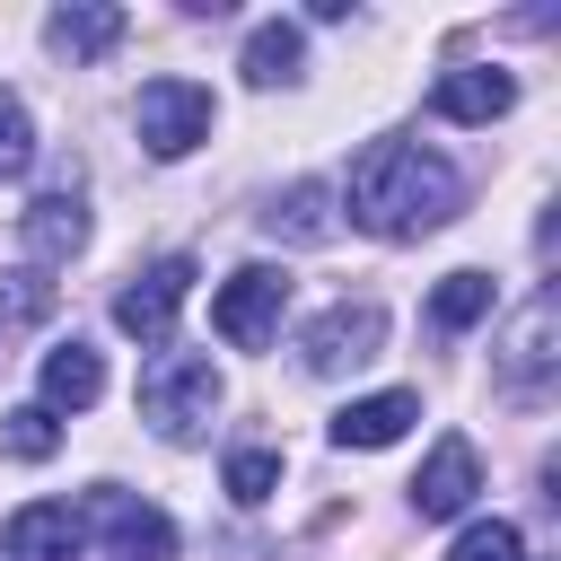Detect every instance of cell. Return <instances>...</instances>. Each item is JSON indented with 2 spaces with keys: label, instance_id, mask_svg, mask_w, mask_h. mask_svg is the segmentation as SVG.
<instances>
[{
  "label": "cell",
  "instance_id": "1",
  "mask_svg": "<svg viewBox=\"0 0 561 561\" xmlns=\"http://www.w3.org/2000/svg\"><path fill=\"white\" fill-rule=\"evenodd\" d=\"M333 202H351V219H359L368 237H430V228L456 219L465 184H456V167H447L438 149H421V140H368V149L351 158V184H342Z\"/></svg>",
  "mask_w": 561,
  "mask_h": 561
},
{
  "label": "cell",
  "instance_id": "2",
  "mask_svg": "<svg viewBox=\"0 0 561 561\" xmlns=\"http://www.w3.org/2000/svg\"><path fill=\"white\" fill-rule=\"evenodd\" d=\"M219 412V368L202 359V351H158L149 368H140V421L158 430V438H202V421Z\"/></svg>",
  "mask_w": 561,
  "mask_h": 561
},
{
  "label": "cell",
  "instance_id": "3",
  "mask_svg": "<svg viewBox=\"0 0 561 561\" xmlns=\"http://www.w3.org/2000/svg\"><path fill=\"white\" fill-rule=\"evenodd\" d=\"M131 123H140V149H149V158H193V149L210 140L219 105H210L202 79H149L140 105H131Z\"/></svg>",
  "mask_w": 561,
  "mask_h": 561
},
{
  "label": "cell",
  "instance_id": "4",
  "mask_svg": "<svg viewBox=\"0 0 561 561\" xmlns=\"http://www.w3.org/2000/svg\"><path fill=\"white\" fill-rule=\"evenodd\" d=\"M377 351H386V307H377V298H342V307H324V316L298 333V359H307V377L368 368Z\"/></svg>",
  "mask_w": 561,
  "mask_h": 561
},
{
  "label": "cell",
  "instance_id": "5",
  "mask_svg": "<svg viewBox=\"0 0 561 561\" xmlns=\"http://www.w3.org/2000/svg\"><path fill=\"white\" fill-rule=\"evenodd\" d=\"M280 307H289V272L245 263V272H228V289L210 298V324H219L228 351H263V342L280 333Z\"/></svg>",
  "mask_w": 561,
  "mask_h": 561
},
{
  "label": "cell",
  "instance_id": "6",
  "mask_svg": "<svg viewBox=\"0 0 561 561\" xmlns=\"http://www.w3.org/2000/svg\"><path fill=\"white\" fill-rule=\"evenodd\" d=\"M184 298H193V263L167 254V263L131 272V289H114V324H123L131 342H167L175 316H184Z\"/></svg>",
  "mask_w": 561,
  "mask_h": 561
},
{
  "label": "cell",
  "instance_id": "7",
  "mask_svg": "<svg viewBox=\"0 0 561 561\" xmlns=\"http://www.w3.org/2000/svg\"><path fill=\"white\" fill-rule=\"evenodd\" d=\"M552 342H561V298L535 289V298L517 307V324L500 333V377H508L517 394H543V377H552Z\"/></svg>",
  "mask_w": 561,
  "mask_h": 561
},
{
  "label": "cell",
  "instance_id": "8",
  "mask_svg": "<svg viewBox=\"0 0 561 561\" xmlns=\"http://www.w3.org/2000/svg\"><path fill=\"white\" fill-rule=\"evenodd\" d=\"M473 491H482V456H473V438H438L430 465L412 473V508H421V517H465Z\"/></svg>",
  "mask_w": 561,
  "mask_h": 561
},
{
  "label": "cell",
  "instance_id": "9",
  "mask_svg": "<svg viewBox=\"0 0 561 561\" xmlns=\"http://www.w3.org/2000/svg\"><path fill=\"white\" fill-rule=\"evenodd\" d=\"M96 526H105V561H175V526H167V508H149V500L96 491Z\"/></svg>",
  "mask_w": 561,
  "mask_h": 561
},
{
  "label": "cell",
  "instance_id": "10",
  "mask_svg": "<svg viewBox=\"0 0 561 561\" xmlns=\"http://www.w3.org/2000/svg\"><path fill=\"white\" fill-rule=\"evenodd\" d=\"M9 561H79V508L70 500H26L0 535Z\"/></svg>",
  "mask_w": 561,
  "mask_h": 561
},
{
  "label": "cell",
  "instance_id": "11",
  "mask_svg": "<svg viewBox=\"0 0 561 561\" xmlns=\"http://www.w3.org/2000/svg\"><path fill=\"white\" fill-rule=\"evenodd\" d=\"M123 26H131V18H123L114 0H70V9L44 18V44H53L61 61H105V53L123 44Z\"/></svg>",
  "mask_w": 561,
  "mask_h": 561
},
{
  "label": "cell",
  "instance_id": "12",
  "mask_svg": "<svg viewBox=\"0 0 561 561\" xmlns=\"http://www.w3.org/2000/svg\"><path fill=\"white\" fill-rule=\"evenodd\" d=\"M430 105H438L447 123H500V114L517 105V79H508V70H482V61H473V70H447V79L430 88Z\"/></svg>",
  "mask_w": 561,
  "mask_h": 561
},
{
  "label": "cell",
  "instance_id": "13",
  "mask_svg": "<svg viewBox=\"0 0 561 561\" xmlns=\"http://www.w3.org/2000/svg\"><path fill=\"white\" fill-rule=\"evenodd\" d=\"M263 228H272L280 245H333V237H342L333 184H316V175H307V184H289V193H280V202L263 210Z\"/></svg>",
  "mask_w": 561,
  "mask_h": 561
},
{
  "label": "cell",
  "instance_id": "14",
  "mask_svg": "<svg viewBox=\"0 0 561 561\" xmlns=\"http://www.w3.org/2000/svg\"><path fill=\"white\" fill-rule=\"evenodd\" d=\"M26 245H35V263H70V254L88 245V202H79V184L35 193V210H26Z\"/></svg>",
  "mask_w": 561,
  "mask_h": 561
},
{
  "label": "cell",
  "instance_id": "15",
  "mask_svg": "<svg viewBox=\"0 0 561 561\" xmlns=\"http://www.w3.org/2000/svg\"><path fill=\"white\" fill-rule=\"evenodd\" d=\"M421 421V394H359V403H342L333 412V447H394L403 430Z\"/></svg>",
  "mask_w": 561,
  "mask_h": 561
},
{
  "label": "cell",
  "instance_id": "16",
  "mask_svg": "<svg viewBox=\"0 0 561 561\" xmlns=\"http://www.w3.org/2000/svg\"><path fill=\"white\" fill-rule=\"evenodd\" d=\"M105 394V359L88 351V342H61V351H44V412L61 403V412H88Z\"/></svg>",
  "mask_w": 561,
  "mask_h": 561
},
{
  "label": "cell",
  "instance_id": "17",
  "mask_svg": "<svg viewBox=\"0 0 561 561\" xmlns=\"http://www.w3.org/2000/svg\"><path fill=\"white\" fill-rule=\"evenodd\" d=\"M298 53H307V44H298V26H289V18H263V26L245 35V79H254V88L298 79Z\"/></svg>",
  "mask_w": 561,
  "mask_h": 561
},
{
  "label": "cell",
  "instance_id": "18",
  "mask_svg": "<svg viewBox=\"0 0 561 561\" xmlns=\"http://www.w3.org/2000/svg\"><path fill=\"white\" fill-rule=\"evenodd\" d=\"M491 316V280L482 272H447L438 289H430V324L438 333H465V324H482Z\"/></svg>",
  "mask_w": 561,
  "mask_h": 561
},
{
  "label": "cell",
  "instance_id": "19",
  "mask_svg": "<svg viewBox=\"0 0 561 561\" xmlns=\"http://www.w3.org/2000/svg\"><path fill=\"white\" fill-rule=\"evenodd\" d=\"M0 438H9V456H26V465H44V456L61 447V421H53L44 403H18V412L0 421Z\"/></svg>",
  "mask_w": 561,
  "mask_h": 561
},
{
  "label": "cell",
  "instance_id": "20",
  "mask_svg": "<svg viewBox=\"0 0 561 561\" xmlns=\"http://www.w3.org/2000/svg\"><path fill=\"white\" fill-rule=\"evenodd\" d=\"M272 491H280V456H272V447H237V456H228V500L263 508Z\"/></svg>",
  "mask_w": 561,
  "mask_h": 561
},
{
  "label": "cell",
  "instance_id": "21",
  "mask_svg": "<svg viewBox=\"0 0 561 561\" xmlns=\"http://www.w3.org/2000/svg\"><path fill=\"white\" fill-rule=\"evenodd\" d=\"M447 561H526V535L508 526V517H473L465 535H456V552Z\"/></svg>",
  "mask_w": 561,
  "mask_h": 561
},
{
  "label": "cell",
  "instance_id": "22",
  "mask_svg": "<svg viewBox=\"0 0 561 561\" xmlns=\"http://www.w3.org/2000/svg\"><path fill=\"white\" fill-rule=\"evenodd\" d=\"M44 307H53V280L44 272H9L0 280V324H35Z\"/></svg>",
  "mask_w": 561,
  "mask_h": 561
},
{
  "label": "cell",
  "instance_id": "23",
  "mask_svg": "<svg viewBox=\"0 0 561 561\" xmlns=\"http://www.w3.org/2000/svg\"><path fill=\"white\" fill-rule=\"evenodd\" d=\"M26 158H35V123H26V105L0 88V175H26Z\"/></svg>",
  "mask_w": 561,
  "mask_h": 561
}]
</instances>
